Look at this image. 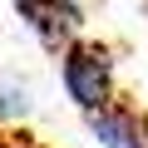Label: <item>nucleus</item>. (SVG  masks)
<instances>
[{"label": "nucleus", "mask_w": 148, "mask_h": 148, "mask_svg": "<svg viewBox=\"0 0 148 148\" xmlns=\"http://www.w3.org/2000/svg\"><path fill=\"white\" fill-rule=\"evenodd\" d=\"M114 64H109V49H99V45H74V49H64V89H69V99L79 104L84 114H99V109H109L114 104V74H109Z\"/></svg>", "instance_id": "f257e3e1"}, {"label": "nucleus", "mask_w": 148, "mask_h": 148, "mask_svg": "<svg viewBox=\"0 0 148 148\" xmlns=\"http://www.w3.org/2000/svg\"><path fill=\"white\" fill-rule=\"evenodd\" d=\"M25 20H30V30L49 49H74V35H79V25H84V15H79L74 0H40V5L25 10Z\"/></svg>", "instance_id": "f03ea898"}, {"label": "nucleus", "mask_w": 148, "mask_h": 148, "mask_svg": "<svg viewBox=\"0 0 148 148\" xmlns=\"http://www.w3.org/2000/svg\"><path fill=\"white\" fill-rule=\"evenodd\" d=\"M84 123H89V133H94L104 148H148L143 123H138L128 109H119V104H109V109H99V114H84Z\"/></svg>", "instance_id": "7ed1b4c3"}, {"label": "nucleus", "mask_w": 148, "mask_h": 148, "mask_svg": "<svg viewBox=\"0 0 148 148\" xmlns=\"http://www.w3.org/2000/svg\"><path fill=\"white\" fill-rule=\"evenodd\" d=\"M0 114H30V94H25V84H5L0 79Z\"/></svg>", "instance_id": "20e7f679"}, {"label": "nucleus", "mask_w": 148, "mask_h": 148, "mask_svg": "<svg viewBox=\"0 0 148 148\" xmlns=\"http://www.w3.org/2000/svg\"><path fill=\"white\" fill-rule=\"evenodd\" d=\"M15 5H20V15H25V10H30V5H40V0H15Z\"/></svg>", "instance_id": "39448f33"}, {"label": "nucleus", "mask_w": 148, "mask_h": 148, "mask_svg": "<svg viewBox=\"0 0 148 148\" xmlns=\"http://www.w3.org/2000/svg\"><path fill=\"white\" fill-rule=\"evenodd\" d=\"M143 133H148V119H143Z\"/></svg>", "instance_id": "423d86ee"}]
</instances>
